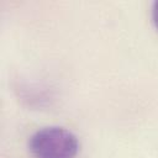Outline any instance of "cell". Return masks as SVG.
<instances>
[{"instance_id":"6da1fadb","label":"cell","mask_w":158,"mask_h":158,"mask_svg":"<svg viewBox=\"0 0 158 158\" xmlns=\"http://www.w3.org/2000/svg\"><path fill=\"white\" fill-rule=\"evenodd\" d=\"M28 148L35 158H74L79 151V141L64 127L48 126L30 137Z\"/></svg>"},{"instance_id":"7a4b0ae2","label":"cell","mask_w":158,"mask_h":158,"mask_svg":"<svg viewBox=\"0 0 158 158\" xmlns=\"http://www.w3.org/2000/svg\"><path fill=\"white\" fill-rule=\"evenodd\" d=\"M152 21L158 30V0H156L152 5Z\"/></svg>"}]
</instances>
